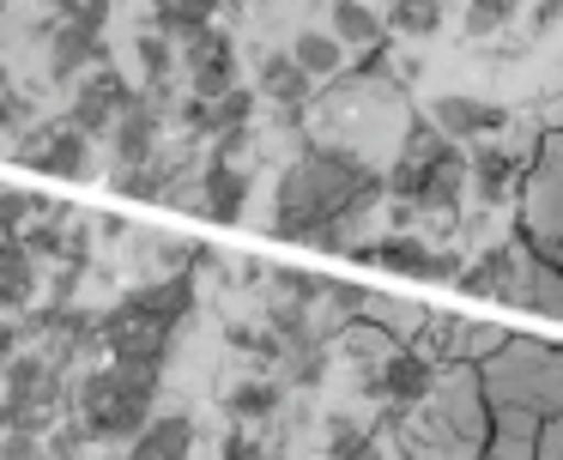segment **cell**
<instances>
[{
	"label": "cell",
	"mask_w": 563,
	"mask_h": 460,
	"mask_svg": "<svg viewBox=\"0 0 563 460\" xmlns=\"http://www.w3.org/2000/svg\"><path fill=\"white\" fill-rule=\"evenodd\" d=\"M503 121H509V109H497V103H485V97H437V109H430V128L442 133V140H454V145H473V140H485V133H497Z\"/></svg>",
	"instance_id": "7c38bea8"
},
{
	"label": "cell",
	"mask_w": 563,
	"mask_h": 460,
	"mask_svg": "<svg viewBox=\"0 0 563 460\" xmlns=\"http://www.w3.org/2000/svg\"><path fill=\"white\" fill-rule=\"evenodd\" d=\"M62 19L86 24V31H103V19H110V0H62Z\"/></svg>",
	"instance_id": "f546056e"
},
{
	"label": "cell",
	"mask_w": 563,
	"mask_h": 460,
	"mask_svg": "<svg viewBox=\"0 0 563 460\" xmlns=\"http://www.w3.org/2000/svg\"><path fill=\"white\" fill-rule=\"evenodd\" d=\"M176 67L188 73V97H224L236 91V43L219 31V24H200L183 43Z\"/></svg>",
	"instance_id": "52a82bcc"
},
{
	"label": "cell",
	"mask_w": 563,
	"mask_h": 460,
	"mask_svg": "<svg viewBox=\"0 0 563 460\" xmlns=\"http://www.w3.org/2000/svg\"><path fill=\"white\" fill-rule=\"evenodd\" d=\"M515 176H521V157L503 152V145H478V152H466V182H473V194L485 206H497Z\"/></svg>",
	"instance_id": "d6986e66"
},
{
	"label": "cell",
	"mask_w": 563,
	"mask_h": 460,
	"mask_svg": "<svg viewBox=\"0 0 563 460\" xmlns=\"http://www.w3.org/2000/svg\"><path fill=\"white\" fill-rule=\"evenodd\" d=\"M134 61H140V73H146L152 85H164L176 73V43H170V36H158V31H140Z\"/></svg>",
	"instance_id": "d4e9b609"
},
{
	"label": "cell",
	"mask_w": 563,
	"mask_h": 460,
	"mask_svg": "<svg viewBox=\"0 0 563 460\" xmlns=\"http://www.w3.org/2000/svg\"><path fill=\"white\" fill-rule=\"evenodd\" d=\"M243 200H249V169H236L231 157L212 152L207 169H200V206H207V218L236 224V218H243Z\"/></svg>",
	"instance_id": "9a60e30c"
},
{
	"label": "cell",
	"mask_w": 563,
	"mask_h": 460,
	"mask_svg": "<svg viewBox=\"0 0 563 460\" xmlns=\"http://www.w3.org/2000/svg\"><path fill=\"white\" fill-rule=\"evenodd\" d=\"M333 36H340L345 48H382L388 19H382L376 7H364V0H333Z\"/></svg>",
	"instance_id": "44dd1931"
},
{
	"label": "cell",
	"mask_w": 563,
	"mask_h": 460,
	"mask_svg": "<svg viewBox=\"0 0 563 460\" xmlns=\"http://www.w3.org/2000/svg\"><path fill=\"white\" fill-rule=\"evenodd\" d=\"M369 254H376L388 273L430 278V285H454V273H461V254H454V249H430V242L412 237V230H394V237H382Z\"/></svg>",
	"instance_id": "30bf717a"
},
{
	"label": "cell",
	"mask_w": 563,
	"mask_h": 460,
	"mask_svg": "<svg viewBox=\"0 0 563 460\" xmlns=\"http://www.w3.org/2000/svg\"><path fill=\"white\" fill-rule=\"evenodd\" d=\"M521 249L545 254L551 266H563V128H545L527 164L521 188Z\"/></svg>",
	"instance_id": "5b68a950"
},
{
	"label": "cell",
	"mask_w": 563,
	"mask_h": 460,
	"mask_svg": "<svg viewBox=\"0 0 563 460\" xmlns=\"http://www.w3.org/2000/svg\"><path fill=\"white\" fill-rule=\"evenodd\" d=\"M382 176L352 152V145H309L303 164L279 176V206H273V237L316 242V249H352L357 230L369 224V206L382 200Z\"/></svg>",
	"instance_id": "6da1fadb"
},
{
	"label": "cell",
	"mask_w": 563,
	"mask_h": 460,
	"mask_svg": "<svg viewBox=\"0 0 563 460\" xmlns=\"http://www.w3.org/2000/svg\"><path fill=\"white\" fill-rule=\"evenodd\" d=\"M558 19H563V0H539L533 7V31H551Z\"/></svg>",
	"instance_id": "836d02e7"
},
{
	"label": "cell",
	"mask_w": 563,
	"mask_h": 460,
	"mask_svg": "<svg viewBox=\"0 0 563 460\" xmlns=\"http://www.w3.org/2000/svg\"><path fill=\"white\" fill-rule=\"evenodd\" d=\"M37 169H49V176H62V182H86V176H98V152H91V140L79 128L55 121L49 145H43V157H37Z\"/></svg>",
	"instance_id": "2e32d148"
},
{
	"label": "cell",
	"mask_w": 563,
	"mask_h": 460,
	"mask_svg": "<svg viewBox=\"0 0 563 460\" xmlns=\"http://www.w3.org/2000/svg\"><path fill=\"white\" fill-rule=\"evenodd\" d=\"M279 406H285L279 382H236L231 394H224V412H231L236 424H267Z\"/></svg>",
	"instance_id": "cb8c5ba5"
},
{
	"label": "cell",
	"mask_w": 563,
	"mask_h": 460,
	"mask_svg": "<svg viewBox=\"0 0 563 460\" xmlns=\"http://www.w3.org/2000/svg\"><path fill=\"white\" fill-rule=\"evenodd\" d=\"M188 454H195V418H183V412H152L128 436V460H188Z\"/></svg>",
	"instance_id": "5bb4252c"
},
{
	"label": "cell",
	"mask_w": 563,
	"mask_h": 460,
	"mask_svg": "<svg viewBox=\"0 0 563 460\" xmlns=\"http://www.w3.org/2000/svg\"><path fill=\"white\" fill-rule=\"evenodd\" d=\"M382 188L400 206H418V212H430V218H454L461 212V194H466V152L454 140H442L424 116V121H412L400 157H394L388 176H382Z\"/></svg>",
	"instance_id": "7a4b0ae2"
},
{
	"label": "cell",
	"mask_w": 563,
	"mask_h": 460,
	"mask_svg": "<svg viewBox=\"0 0 563 460\" xmlns=\"http://www.w3.org/2000/svg\"><path fill=\"white\" fill-rule=\"evenodd\" d=\"M103 61H110L103 31H86V24H74V19H55V24H49V79L74 85L79 73L103 67Z\"/></svg>",
	"instance_id": "8fae6325"
},
{
	"label": "cell",
	"mask_w": 563,
	"mask_h": 460,
	"mask_svg": "<svg viewBox=\"0 0 563 460\" xmlns=\"http://www.w3.org/2000/svg\"><path fill=\"white\" fill-rule=\"evenodd\" d=\"M539 460H563V406L539 424Z\"/></svg>",
	"instance_id": "4dcf8cb0"
},
{
	"label": "cell",
	"mask_w": 563,
	"mask_h": 460,
	"mask_svg": "<svg viewBox=\"0 0 563 460\" xmlns=\"http://www.w3.org/2000/svg\"><path fill=\"white\" fill-rule=\"evenodd\" d=\"M0 460H43V436L37 430H0Z\"/></svg>",
	"instance_id": "f1b7e54d"
},
{
	"label": "cell",
	"mask_w": 563,
	"mask_h": 460,
	"mask_svg": "<svg viewBox=\"0 0 563 460\" xmlns=\"http://www.w3.org/2000/svg\"><path fill=\"white\" fill-rule=\"evenodd\" d=\"M437 19H442V0H388V24H400L412 36H430Z\"/></svg>",
	"instance_id": "4316f807"
},
{
	"label": "cell",
	"mask_w": 563,
	"mask_h": 460,
	"mask_svg": "<svg viewBox=\"0 0 563 460\" xmlns=\"http://www.w3.org/2000/svg\"><path fill=\"white\" fill-rule=\"evenodd\" d=\"M152 7H176V12H188V19H212L224 0H152Z\"/></svg>",
	"instance_id": "d6a6232c"
},
{
	"label": "cell",
	"mask_w": 563,
	"mask_h": 460,
	"mask_svg": "<svg viewBox=\"0 0 563 460\" xmlns=\"http://www.w3.org/2000/svg\"><path fill=\"white\" fill-rule=\"evenodd\" d=\"M224 460H267V448H261L255 436L243 430V424H236V430L224 436Z\"/></svg>",
	"instance_id": "1f68e13d"
},
{
	"label": "cell",
	"mask_w": 563,
	"mask_h": 460,
	"mask_svg": "<svg viewBox=\"0 0 563 460\" xmlns=\"http://www.w3.org/2000/svg\"><path fill=\"white\" fill-rule=\"evenodd\" d=\"M430 387H437V363L412 346H394L382 363L364 370V394L369 399H388V406H424Z\"/></svg>",
	"instance_id": "ba28073f"
},
{
	"label": "cell",
	"mask_w": 563,
	"mask_h": 460,
	"mask_svg": "<svg viewBox=\"0 0 563 460\" xmlns=\"http://www.w3.org/2000/svg\"><path fill=\"white\" fill-rule=\"evenodd\" d=\"M466 333L473 327L466 321H454V315H424V327H418V346L412 351H424L430 363H466Z\"/></svg>",
	"instance_id": "7402d4cb"
},
{
	"label": "cell",
	"mask_w": 563,
	"mask_h": 460,
	"mask_svg": "<svg viewBox=\"0 0 563 460\" xmlns=\"http://www.w3.org/2000/svg\"><path fill=\"white\" fill-rule=\"evenodd\" d=\"M291 61L309 73V79H333V73L345 67V43H340L333 31H297Z\"/></svg>",
	"instance_id": "603a6c76"
},
{
	"label": "cell",
	"mask_w": 563,
	"mask_h": 460,
	"mask_svg": "<svg viewBox=\"0 0 563 460\" xmlns=\"http://www.w3.org/2000/svg\"><path fill=\"white\" fill-rule=\"evenodd\" d=\"M328 454H333V460H382V448H376V436L357 430L352 418H333V430H328Z\"/></svg>",
	"instance_id": "484cf974"
},
{
	"label": "cell",
	"mask_w": 563,
	"mask_h": 460,
	"mask_svg": "<svg viewBox=\"0 0 563 460\" xmlns=\"http://www.w3.org/2000/svg\"><path fill=\"white\" fill-rule=\"evenodd\" d=\"M128 97H134V85L103 61V67H91V79H79L74 109H67V128H79L86 140H98V133H110V121L128 109Z\"/></svg>",
	"instance_id": "9c48e42d"
},
{
	"label": "cell",
	"mask_w": 563,
	"mask_h": 460,
	"mask_svg": "<svg viewBox=\"0 0 563 460\" xmlns=\"http://www.w3.org/2000/svg\"><path fill=\"white\" fill-rule=\"evenodd\" d=\"M309 85H316V79H309V73L291 61V48H273V55L261 61V91H267L279 109H303Z\"/></svg>",
	"instance_id": "ffe728a7"
},
{
	"label": "cell",
	"mask_w": 563,
	"mask_h": 460,
	"mask_svg": "<svg viewBox=\"0 0 563 460\" xmlns=\"http://www.w3.org/2000/svg\"><path fill=\"white\" fill-rule=\"evenodd\" d=\"M515 12H521V0H473V7H466V31L490 36V31H503Z\"/></svg>",
	"instance_id": "83f0119b"
},
{
	"label": "cell",
	"mask_w": 563,
	"mask_h": 460,
	"mask_svg": "<svg viewBox=\"0 0 563 460\" xmlns=\"http://www.w3.org/2000/svg\"><path fill=\"white\" fill-rule=\"evenodd\" d=\"M515 266H521V242H503V249H490L478 266H461V273H454V285H461L466 297H509Z\"/></svg>",
	"instance_id": "ac0fdd59"
},
{
	"label": "cell",
	"mask_w": 563,
	"mask_h": 460,
	"mask_svg": "<svg viewBox=\"0 0 563 460\" xmlns=\"http://www.w3.org/2000/svg\"><path fill=\"white\" fill-rule=\"evenodd\" d=\"M478 382H485V406L551 418L563 406V346H539V339L503 333L497 358H478Z\"/></svg>",
	"instance_id": "3957f363"
},
{
	"label": "cell",
	"mask_w": 563,
	"mask_h": 460,
	"mask_svg": "<svg viewBox=\"0 0 563 460\" xmlns=\"http://www.w3.org/2000/svg\"><path fill=\"white\" fill-rule=\"evenodd\" d=\"M188 309H195V278L170 273V278H158V285H146V291H128V297L115 303L91 333H98V339H128V333L176 339V327L188 321Z\"/></svg>",
	"instance_id": "8992f818"
},
{
	"label": "cell",
	"mask_w": 563,
	"mask_h": 460,
	"mask_svg": "<svg viewBox=\"0 0 563 460\" xmlns=\"http://www.w3.org/2000/svg\"><path fill=\"white\" fill-rule=\"evenodd\" d=\"M267 460H279V454H267Z\"/></svg>",
	"instance_id": "8d00e7d4"
},
{
	"label": "cell",
	"mask_w": 563,
	"mask_h": 460,
	"mask_svg": "<svg viewBox=\"0 0 563 460\" xmlns=\"http://www.w3.org/2000/svg\"><path fill=\"white\" fill-rule=\"evenodd\" d=\"M551 128H563V103H551Z\"/></svg>",
	"instance_id": "d590c367"
},
{
	"label": "cell",
	"mask_w": 563,
	"mask_h": 460,
	"mask_svg": "<svg viewBox=\"0 0 563 460\" xmlns=\"http://www.w3.org/2000/svg\"><path fill=\"white\" fill-rule=\"evenodd\" d=\"M13 351H19V327H7V321H0V363L13 358Z\"/></svg>",
	"instance_id": "e575fe53"
},
{
	"label": "cell",
	"mask_w": 563,
	"mask_h": 460,
	"mask_svg": "<svg viewBox=\"0 0 563 460\" xmlns=\"http://www.w3.org/2000/svg\"><path fill=\"white\" fill-rule=\"evenodd\" d=\"M31 297H37V261L19 237H0V315L31 309Z\"/></svg>",
	"instance_id": "e0dca14e"
},
{
	"label": "cell",
	"mask_w": 563,
	"mask_h": 460,
	"mask_svg": "<svg viewBox=\"0 0 563 460\" xmlns=\"http://www.w3.org/2000/svg\"><path fill=\"white\" fill-rule=\"evenodd\" d=\"M152 399H158V382L103 363V370H91L86 382H79L74 412H79V424H86L91 442H128V436L152 418Z\"/></svg>",
	"instance_id": "277c9868"
},
{
	"label": "cell",
	"mask_w": 563,
	"mask_h": 460,
	"mask_svg": "<svg viewBox=\"0 0 563 460\" xmlns=\"http://www.w3.org/2000/svg\"><path fill=\"white\" fill-rule=\"evenodd\" d=\"M503 303L563 321V266H551L545 254L521 249V266H515V285H509V297H503Z\"/></svg>",
	"instance_id": "4fadbf2b"
}]
</instances>
